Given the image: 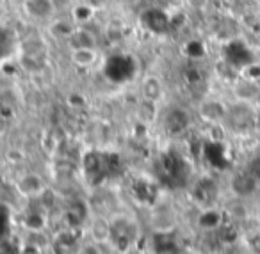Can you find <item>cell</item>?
Segmentation results:
<instances>
[{"instance_id": "1", "label": "cell", "mask_w": 260, "mask_h": 254, "mask_svg": "<svg viewBox=\"0 0 260 254\" xmlns=\"http://www.w3.org/2000/svg\"><path fill=\"white\" fill-rule=\"evenodd\" d=\"M23 13L34 22L48 23L57 15V6L54 0H23Z\"/></svg>"}, {"instance_id": "2", "label": "cell", "mask_w": 260, "mask_h": 254, "mask_svg": "<svg viewBox=\"0 0 260 254\" xmlns=\"http://www.w3.org/2000/svg\"><path fill=\"white\" fill-rule=\"evenodd\" d=\"M16 189L22 196L25 197H34V196H40V194L45 192V185H43V179L40 178L38 174H23L22 178L16 182Z\"/></svg>"}, {"instance_id": "3", "label": "cell", "mask_w": 260, "mask_h": 254, "mask_svg": "<svg viewBox=\"0 0 260 254\" xmlns=\"http://www.w3.org/2000/svg\"><path fill=\"white\" fill-rule=\"evenodd\" d=\"M141 94H143V100L159 103V101L162 100V94H164V87H162V82H160L159 77H155V75L146 77L141 84Z\"/></svg>"}, {"instance_id": "4", "label": "cell", "mask_w": 260, "mask_h": 254, "mask_svg": "<svg viewBox=\"0 0 260 254\" xmlns=\"http://www.w3.org/2000/svg\"><path fill=\"white\" fill-rule=\"evenodd\" d=\"M70 61L77 68H91L98 61L96 48H70Z\"/></svg>"}, {"instance_id": "5", "label": "cell", "mask_w": 260, "mask_h": 254, "mask_svg": "<svg viewBox=\"0 0 260 254\" xmlns=\"http://www.w3.org/2000/svg\"><path fill=\"white\" fill-rule=\"evenodd\" d=\"M66 43L70 45V48H96V36L84 27H75Z\"/></svg>"}, {"instance_id": "6", "label": "cell", "mask_w": 260, "mask_h": 254, "mask_svg": "<svg viewBox=\"0 0 260 254\" xmlns=\"http://www.w3.org/2000/svg\"><path fill=\"white\" fill-rule=\"evenodd\" d=\"M75 27H77L75 23L66 18H54L52 22H48V32H50V36L55 38V40L68 41L72 32L75 30Z\"/></svg>"}, {"instance_id": "7", "label": "cell", "mask_w": 260, "mask_h": 254, "mask_svg": "<svg viewBox=\"0 0 260 254\" xmlns=\"http://www.w3.org/2000/svg\"><path fill=\"white\" fill-rule=\"evenodd\" d=\"M200 116H202L205 121L219 123L226 118V108H224L219 101H205V103L200 107Z\"/></svg>"}, {"instance_id": "8", "label": "cell", "mask_w": 260, "mask_h": 254, "mask_svg": "<svg viewBox=\"0 0 260 254\" xmlns=\"http://www.w3.org/2000/svg\"><path fill=\"white\" fill-rule=\"evenodd\" d=\"M82 254H100V250H98L96 247H86Z\"/></svg>"}]
</instances>
